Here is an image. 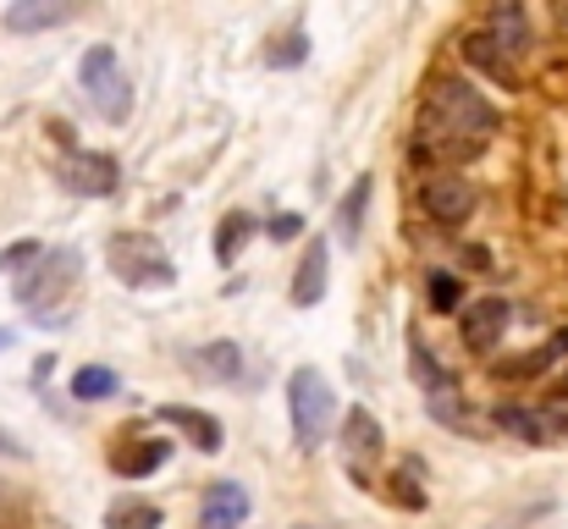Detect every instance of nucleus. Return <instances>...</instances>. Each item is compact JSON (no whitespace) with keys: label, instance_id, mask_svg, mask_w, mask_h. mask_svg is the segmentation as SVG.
<instances>
[{"label":"nucleus","instance_id":"1","mask_svg":"<svg viewBox=\"0 0 568 529\" xmlns=\"http://www.w3.org/2000/svg\"><path fill=\"white\" fill-rule=\"evenodd\" d=\"M503 128L497 105L464 83V78H442L430 83L425 94V111H419V128H414V144H408V161L414 166H430V172H453L458 161H475L491 133Z\"/></svg>","mask_w":568,"mask_h":529},{"label":"nucleus","instance_id":"2","mask_svg":"<svg viewBox=\"0 0 568 529\" xmlns=\"http://www.w3.org/2000/svg\"><path fill=\"white\" fill-rule=\"evenodd\" d=\"M105 265L122 287H139V293H161L178 282V265L155 232H116L105 243Z\"/></svg>","mask_w":568,"mask_h":529},{"label":"nucleus","instance_id":"3","mask_svg":"<svg viewBox=\"0 0 568 529\" xmlns=\"http://www.w3.org/2000/svg\"><path fill=\"white\" fill-rule=\"evenodd\" d=\"M287 408H293V441L304 452L326 447L332 441V425H337V397H332V380L315 369V364H298L287 375Z\"/></svg>","mask_w":568,"mask_h":529},{"label":"nucleus","instance_id":"4","mask_svg":"<svg viewBox=\"0 0 568 529\" xmlns=\"http://www.w3.org/2000/svg\"><path fill=\"white\" fill-rule=\"evenodd\" d=\"M78 78H83L89 105H94L105 122H128V111H133V78L122 72V61H116L111 44H89L83 61H78Z\"/></svg>","mask_w":568,"mask_h":529},{"label":"nucleus","instance_id":"5","mask_svg":"<svg viewBox=\"0 0 568 529\" xmlns=\"http://www.w3.org/2000/svg\"><path fill=\"white\" fill-rule=\"evenodd\" d=\"M78 276H83V254L78 248H44V260L17 276V304L44 315L78 287Z\"/></svg>","mask_w":568,"mask_h":529},{"label":"nucleus","instance_id":"6","mask_svg":"<svg viewBox=\"0 0 568 529\" xmlns=\"http://www.w3.org/2000/svg\"><path fill=\"white\" fill-rule=\"evenodd\" d=\"M55 182L67 193H78V199H111L122 187V166L111 155H100V150H72V155H61Z\"/></svg>","mask_w":568,"mask_h":529},{"label":"nucleus","instance_id":"7","mask_svg":"<svg viewBox=\"0 0 568 529\" xmlns=\"http://www.w3.org/2000/svg\"><path fill=\"white\" fill-rule=\"evenodd\" d=\"M419 210L436 226H464L475 215V187L458 172H425V182H419Z\"/></svg>","mask_w":568,"mask_h":529},{"label":"nucleus","instance_id":"8","mask_svg":"<svg viewBox=\"0 0 568 529\" xmlns=\"http://www.w3.org/2000/svg\"><path fill=\"white\" fill-rule=\"evenodd\" d=\"M386 452V436H381V419L371 408H348L343 414V469L354 475V480H365L371 469H376V458Z\"/></svg>","mask_w":568,"mask_h":529},{"label":"nucleus","instance_id":"9","mask_svg":"<svg viewBox=\"0 0 568 529\" xmlns=\"http://www.w3.org/2000/svg\"><path fill=\"white\" fill-rule=\"evenodd\" d=\"M508 321H514V309H508L503 298H475V304L458 315V337H464L469 353H497Z\"/></svg>","mask_w":568,"mask_h":529},{"label":"nucleus","instance_id":"10","mask_svg":"<svg viewBox=\"0 0 568 529\" xmlns=\"http://www.w3.org/2000/svg\"><path fill=\"white\" fill-rule=\"evenodd\" d=\"M248 519V491L237 480H215L204 486V502H199V529H237Z\"/></svg>","mask_w":568,"mask_h":529},{"label":"nucleus","instance_id":"11","mask_svg":"<svg viewBox=\"0 0 568 529\" xmlns=\"http://www.w3.org/2000/svg\"><path fill=\"white\" fill-rule=\"evenodd\" d=\"M326 282H332V260H326V243H310V254L298 260V271H293V287H287L293 309H315V304L326 298Z\"/></svg>","mask_w":568,"mask_h":529},{"label":"nucleus","instance_id":"12","mask_svg":"<svg viewBox=\"0 0 568 529\" xmlns=\"http://www.w3.org/2000/svg\"><path fill=\"white\" fill-rule=\"evenodd\" d=\"M72 17H78V6H67V0H17V6H6V28H11V33L61 28V22H72Z\"/></svg>","mask_w":568,"mask_h":529},{"label":"nucleus","instance_id":"13","mask_svg":"<svg viewBox=\"0 0 568 529\" xmlns=\"http://www.w3.org/2000/svg\"><path fill=\"white\" fill-rule=\"evenodd\" d=\"M558 358H568V332H558V337H552L547 348L519 353V358H491V375H497V380H530V375L552 369Z\"/></svg>","mask_w":568,"mask_h":529},{"label":"nucleus","instance_id":"14","mask_svg":"<svg viewBox=\"0 0 568 529\" xmlns=\"http://www.w3.org/2000/svg\"><path fill=\"white\" fill-rule=\"evenodd\" d=\"M161 419H166V425H178L199 452H221V425H215V414H204V408H183V403H166V408H161Z\"/></svg>","mask_w":568,"mask_h":529},{"label":"nucleus","instance_id":"15","mask_svg":"<svg viewBox=\"0 0 568 529\" xmlns=\"http://www.w3.org/2000/svg\"><path fill=\"white\" fill-rule=\"evenodd\" d=\"M491 425H497V430H508V436H519V441H530V447H547V441H552V425H547V414H536V408H519V403H503V408L491 414Z\"/></svg>","mask_w":568,"mask_h":529},{"label":"nucleus","instance_id":"16","mask_svg":"<svg viewBox=\"0 0 568 529\" xmlns=\"http://www.w3.org/2000/svg\"><path fill=\"white\" fill-rule=\"evenodd\" d=\"M365 204H371V176H359V182L343 193V204H337V243H343V248H359Z\"/></svg>","mask_w":568,"mask_h":529},{"label":"nucleus","instance_id":"17","mask_svg":"<svg viewBox=\"0 0 568 529\" xmlns=\"http://www.w3.org/2000/svg\"><path fill=\"white\" fill-rule=\"evenodd\" d=\"M166 441H144V447H116L111 452V469L122 475V480H144V475H155L161 464H166Z\"/></svg>","mask_w":568,"mask_h":529},{"label":"nucleus","instance_id":"18","mask_svg":"<svg viewBox=\"0 0 568 529\" xmlns=\"http://www.w3.org/2000/svg\"><path fill=\"white\" fill-rule=\"evenodd\" d=\"M464 55H469V61H475L480 72H491V78H497L503 89H514V83H519L514 61H508V55H503V50L491 44V33H469V39H464Z\"/></svg>","mask_w":568,"mask_h":529},{"label":"nucleus","instance_id":"19","mask_svg":"<svg viewBox=\"0 0 568 529\" xmlns=\"http://www.w3.org/2000/svg\"><path fill=\"white\" fill-rule=\"evenodd\" d=\"M491 44L503 55H519L530 44V28H525V6H497L491 11Z\"/></svg>","mask_w":568,"mask_h":529},{"label":"nucleus","instance_id":"20","mask_svg":"<svg viewBox=\"0 0 568 529\" xmlns=\"http://www.w3.org/2000/svg\"><path fill=\"white\" fill-rule=\"evenodd\" d=\"M248 237H254V215H243V210L221 215V226H215V260L232 265V260L248 248Z\"/></svg>","mask_w":568,"mask_h":529},{"label":"nucleus","instance_id":"21","mask_svg":"<svg viewBox=\"0 0 568 529\" xmlns=\"http://www.w3.org/2000/svg\"><path fill=\"white\" fill-rule=\"evenodd\" d=\"M105 529H161V508L144 497H116L105 508Z\"/></svg>","mask_w":568,"mask_h":529},{"label":"nucleus","instance_id":"22","mask_svg":"<svg viewBox=\"0 0 568 529\" xmlns=\"http://www.w3.org/2000/svg\"><path fill=\"white\" fill-rule=\"evenodd\" d=\"M122 391V380H116V369H105V364H83L78 375H72V397L78 403H105V397H116Z\"/></svg>","mask_w":568,"mask_h":529},{"label":"nucleus","instance_id":"23","mask_svg":"<svg viewBox=\"0 0 568 529\" xmlns=\"http://www.w3.org/2000/svg\"><path fill=\"white\" fill-rule=\"evenodd\" d=\"M193 369L204 375V380H232L237 369H243V358H237V343H210V348H199L189 358Z\"/></svg>","mask_w":568,"mask_h":529},{"label":"nucleus","instance_id":"24","mask_svg":"<svg viewBox=\"0 0 568 529\" xmlns=\"http://www.w3.org/2000/svg\"><path fill=\"white\" fill-rule=\"evenodd\" d=\"M304 55H310V39H304V28H293L287 39H276V44L265 50V67H276V72H282V67H298Z\"/></svg>","mask_w":568,"mask_h":529},{"label":"nucleus","instance_id":"25","mask_svg":"<svg viewBox=\"0 0 568 529\" xmlns=\"http://www.w3.org/2000/svg\"><path fill=\"white\" fill-rule=\"evenodd\" d=\"M425 298H430V309H436V315H447V309H458L464 287H458V276H447V271H430V282H425Z\"/></svg>","mask_w":568,"mask_h":529},{"label":"nucleus","instance_id":"26","mask_svg":"<svg viewBox=\"0 0 568 529\" xmlns=\"http://www.w3.org/2000/svg\"><path fill=\"white\" fill-rule=\"evenodd\" d=\"M414 375L425 380V391L430 397H442V391H453V380H447V369H436V358H430V348L414 337Z\"/></svg>","mask_w":568,"mask_h":529},{"label":"nucleus","instance_id":"27","mask_svg":"<svg viewBox=\"0 0 568 529\" xmlns=\"http://www.w3.org/2000/svg\"><path fill=\"white\" fill-rule=\"evenodd\" d=\"M39 260H44V243H39V237H22V243L0 248V271H17V276H22V271H33Z\"/></svg>","mask_w":568,"mask_h":529},{"label":"nucleus","instance_id":"28","mask_svg":"<svg viewBox=\"0 0 568 529\" xmlns=\"http://www.w3.org/2000/svg\"><path fill=\"white\" fill-rule=\"evenodd\" d=\"M265 232H271V243H293V237L304 232V215H298V210H282V215L265 221Z\"/></svg>","mask_w":568,"mask_h":529},{"label":"nucleus","instance_id":"29","mask_svg":"<svg viewBox=\"0 0 568 529\" xmlns=\"http://www.w3.org/2000/svg\"><path fill=\"white\" fill-rule=\"evenodd\" d=\"M392 486H397V491H392V497H397V502H403V508H425V497H419V491H414V480H403V475H397V480H392Z\"/></svg>","mask_w":568,"mask_h":529},{"label":"nucleus","instance_id":"30","mask_svg":"<svg viewBox=\"0 0 568 529\" xmlns=\"http://www.w3.org/2000/svg\"><path fill=\"white\" fill-rule=\"evenodd\" d=\"M11 343H17V332H6V326H0V348H11Z\"/></svg>","mask_w":568,"mask_h":529}]
</instances>
